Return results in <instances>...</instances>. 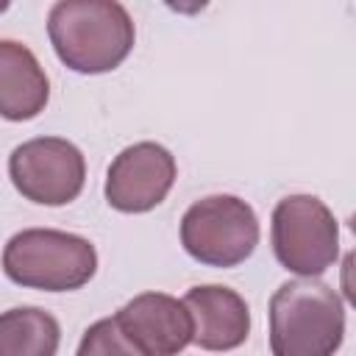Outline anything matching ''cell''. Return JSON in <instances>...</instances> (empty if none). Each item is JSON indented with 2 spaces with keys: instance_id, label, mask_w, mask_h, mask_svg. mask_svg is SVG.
Instances as JSON below:
<instances>
[{
  "instance_id": "cell-1",
  "label": "cell",
  "mask_w": 356,
  "mask_h": 356,
  "mask_svg": "<svg viewBox=\"0 0 356 356\" xmlns=\"http://www.w3.org/2000/svg\"><path fill=\"white\" fill-rule=\"evenodd\" d=\"M47 36L64 67L81 75L117 70L134 50V19L120 0H58Z\"/></svg>"
},
{
  "instance_id": "cell-2",
  "label": "cell",
  "mask_w": 356,
  "mask_h": 356,
  "mask_svg": "<svg viewBox=\"0 0 356 356\" xmlns=\"http://www.w3.org/2000/svg\"><path fill=\"white\" fill-rule=\"evenodd\" d=\"M342 337L345 306L328 284L300 275L270 298V350L275 356H328Z\"/></svg>"
},
{
  "instance_id": "cell-3",
  "label": "cell",
  "mask_w": 356,
  "mask_h": 356,
  "mask_svg": "<svg viewBox=\"0 0 356 356\" xmlns=\"http://www.w3.org/2000/svg\"><path fill=\"white\" fill-rule=\"evenodd\" d=\"M97 250L86 236L56 228H25L6 242L3 273L28 289L72 292L92 281Z\"/></svg>"
},
{
  "instance_id": "cell-4",
  "label": "cell",
  "mask_w": 356,
  "mask_h": 356,
  "mask_svg": "<svg viewBox=\"0 0 356 356\" xmlns=\"http://www.w3.org/2000/svg\"><path fill=\"white\" fill-rule=\"evenodd\" d=\"M181 245L206 267H236L259 245L256 211L236 195L195 200L181 217Z\"/></svg>"
},
{
  "instance_id": "cell-5",
  "label": "cell",
  "mask_w": 356,
  "mask_h": 356,
  "mask_svg": "<svg viewBox=\"0 0 356 356\" xmlns=\"http://www.w3.org/2000/svg\"><path fill=\"white\" fill-rule=\"evenodd\" d=\"M273 250L284 270L323 275L339 256V225L314 195H286L273 209Z\"/></svg>"
},
{
  "instance_id": "cell-6",
  "label": "cell",
  "mask_w": 356,
  "mask_h": 356,
  "mask_svg": "<svg viewBox=\"0 0 356 356\" xmlns=\"http://www.w3.org/2000/svg\"><path fill=\"white\" fill-rule=\"evenodd\" d=\"M8 178L14 189L31 203L67 206L83 189L86 161L72 142L58 136H39L11 150Z\"/></svg>"
},
{
  "instance_id": "cell-7",
  "label": "cell",
  "mask_w": 356,
  "mask_h": 356,
  "mask_svg": "<svg viewBox=\"0 0 356 356\" xmlns=\"http://www.w3.org/2000/svg\"><path fill=\"white\" fill-rule=\"evenodd\" d=\"M175 175L178 167L167 147L156 142H136L114 156L103 192L111 209L122 214H142L170 195Z\"/></svg>"
},
{
  "instance_id": "cell-8",
  "label": "cell",
  "mask_w": 356,
  "mask_h": 356,
  "mask_svg": "<svg viewBox=\"0 0 356 356\" xmlns=\"http://www.w3.org/2000/svg\"><path fill=\"white\" fill-rule=\"evenodd\" d=\"M114 317L136 356H172L192 342L189 309L164 292H142Z\"/></svg>"
},
{
  "instance_id": "cell-9",
  "label": "cell",
  "mask_w": 356,
  "mask_h": 356,
  "mask_svg": "<svg viewBox=\"0 0 356 356\" xmlns=\"http://www.w3.org/2000/svg\"><path fill=\"white\" fill-rule=\"evenodd\" d=\"M184 306L192 317V342L203 350L239 348L250 334V309L231 286H192L184 295Z\"/></svg>"
},
{
  "instance_id": "cell-10",
  "label": "cell",
  "mask_w": 356,
  "mask_h": 356,
  "mask_svg": "<svg viewBox=\"0 0 356 356\" xmlns=\"http://www.w3.org/2000/svg\"><path fill=\"white\" fill-rule=\"evenodd\" d=\"M50 81L36 56L14 42L0 39V117L11 122L33 120L44 111Z\"/></svg>"
},
{
  "instance_id": "cell-11",
  "label": "cell",
  "mask_w": 356,
  "mask_h": 356,
  "mask_svg": "<svg viewBox=\"0 0 356 356\" xmlns=\"http://www.w3.org/2000/svg\"><path fill=\"white\" fill-rule=\"evenodd\" d=\"M58 339V320L39 306H17L0 314V356H53Z\"/></svg>"
},
{
  "instance_id": "cell-12",
  "label": "cell",
  "mask_w": 356,
  "mask_h": 356,
  "mask_svg": "<svg viewBox=\"0 0 356 356\" xmlns=\"http://www.w3.org/2000/svg\"><path fill=\"white\" fill-rule=\"evenodd\" d=\"M111 353L136 356L134 345L125 339L117 317H106V320H97L95 325H89L78 345V356H111Z\"/></svg>"
},
{
  "instance_id": "cell-13",
  "label": "cell",
  "mask_w": 356,
  "mask_h": 356,
  "mask_svg": "<svg viewBox=\"0 0 356 356\" xmlns=\"http://www.w3.org/2000/svg\"><path fill=\"white\" fill-rule=\"evenodd\" d=\"M209 3H211V0H164V6H167V8H172L175 14H186V17L200 14Z\"/></svg>"
},
{
  "instance_id": "cell-14",
  "label": "cell",
  "mask_w": 356,
  "mask_h": 356,
  "mask_svg": "<svg viewBox=\"0 0 356 356\" xmlns=\"http://www.w3.org/2000/svg\"><path fill=\"white\" fill-rule=\"evenodd\" d=\"M8 6H11V0H0V14H3V11L8 8Z\"/></svg>"
}]
</instances>
